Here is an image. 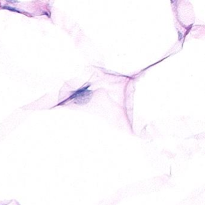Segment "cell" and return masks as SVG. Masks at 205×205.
<instances>
[{
  "instance_id": "6da1fadb",
  "label": "cell",
  "mask_w": 205,
  "mask_h": 205,
  "mask_svg": "<svg viewBox=\"0 0 205 205\" xmlns=\"http://www.w3.org/2000/svg\"><path fill=\"white\" fill-rule=\"evenodd\" d=\"M89 87V86L83 87L76 91L72 96H70L69 99H74L75 100V103L78 104H84L87 103L88 102L90 101L92 96V92L87 90Z\"/></svg>"
}]
</instances>
